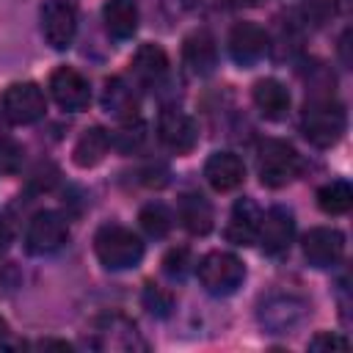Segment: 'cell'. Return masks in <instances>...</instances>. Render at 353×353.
<instances>
[{
  "label": "cell",
  "mask_w": 353,
  "mask_h": 353,
  "mask_svg": "<svg viewBox=\"0 0 353 353\" xmlns=\"http://www.w3.org/2000/svg\"><path fill=\"white\" fill-rule=\"evenodd\" d=\"M251 97H254L256 110H259L265 119H270V121H281V119L290 113V102H292V99H290V91H287V85L279 83L276 77H262V80H256Z\"/></svg>",
  "instance_id": "cell-17"
},
{
  "label": "cell",
  "mask_w": 353,
  "mask_h": 353,
  "mask_svg": "<svg viewBox=\"0 0 353 353\" xmlns=\"http://www.w3.org/2000/svg\"><path fill=\"white\" fill-rule=\"evenodd\" d=\"M204 179L210 182L212 190L229 193V190H234V188L243 185V179H245V165H243V160H240L237 154H232V152H215V154H210L207 163H204Z\"/></svg>",
  "instance_id": "cell-13"
},
{
  "label": "cell",
  "mask_w": 353,
  "mask_h": 353,
  "mask_svg": "<svg viewBox=\"0 0 353 353\" xmlns=\"http://www.w3.org/2000/svg\"><path fill=\"white\" fill-rule=\"evenodd\" d=\"M41 36L52 50H66L77 33V14L69 0H44L39 8Z\"/></svg>",
  "instance_id": "cell-6"
},
{
  "label": "cell",
  "mask_w": 353,
  "mask_h": 353,
  "mask_svg": "<svg viewBox=\"0 0 353 353\" xmlns=\"http://www.w3.org/2000/svg\"><path fill=\"white\" fill-rule=\"evenodd\" d=\"M102 22L113 39H119V41L132 39V33L138 30V3L135 0H108L102 6Z\"/></svg>",
  "instance_id": "cell-20"
},
{
  "label": "cell",
  "mask_w": 353,
  "mask_h": 353,
  "mask_svg": "<svg viewBox=\"0 0 353 353\" xmlns=\"http://www.w3.org/2000/svg\"><path fill=\"white\" fill-rule=\"evenodd\" d=\"M11 240H14V232H11V223L0 215V251H6L8 245H11Z\"/></svg>",
  "instance_id": "cell-29"
},
{
  "label": "cell",
  "mask_w": 353,
  "mask_h": 353,
  "mask_svg": "<svg viewBox=\"0 0 353 353\" xmlns=\"http://www.w3.org/2000/svg\"><path fill=\"white\" fill-rule=\"evenodd\" d=\"M110 143H113V141H110V132H108V130H102V127H88V130L77 138V143H74V149H72L74 165H77V168H94V165H99V163L105 160Z\"/></svg>",
  "instance_id": "cell-21"
},
{
  "label": "cell",
  "mask_w": 353,
  "mask_h": 353,
  "mask_svg": "<svg viewBox=\"0 0 353 353\" xmlns=\"http://www.w3.org/2000/svg\"><path fill=\"white\" fill-rule=\"evenodd\" d=\"M138 221H141V229H143L149 237H165V234L171 232V226H174L171 210H168L165 204H160V201L146 204V207L141 210Z\"/></svg>",
  "instance_id": "cell-24"
},
{
  "label": "cell",
  "mask_w": 353,
  "mask_h": 353,
  "mask_svg": "<svg viewBox=\"0 0 353 353\" xmlns=\"http://www.w3.org/2000/svg\"><path fill=\"white\" fill-rule=\"evenodd\" d=\"M268 52V33L256 22H237L229 33V55L240 66L256 63Z\"/></svg>",
  "instance_id": "cell-12"
},
{
  "label": "cell",
  "mask_w": 353,
  "mask_h": 353,
  "mask_svg": "<svg viewBox=\"0 0 353 353\" xmlns=\"http://www.w3.org/2000/svg\"><path fill=\"white\" fill-rule=\"evenodd\" d=\"M3 116L11 124H33L44 116L47 99L36 83H14L3 91Z\"/></svg>",
  "instance_id": "cell-5"
},
{
  "label": "cell",
  "mask_w": 353,
  "mask_h": 353,
  "mask_svg": "<svg viewBox=\"0 0 353 353\" xmlns=\"http://www.w3.org/2000/svg\"><path fill=\"white\" fill-rule=\"evenodd\" d=\"M102 108L116 119V121H135L138 119V94L124 77H110L102 88Z\"/></svg>",
  "instance_id": "cell-16"
},
{
  "label": "cell",
  "mask_w": 353,
  "mask_h": 353,
  "mask_svg": "<svg viewBox=\"0 0 353 353\" xmlns=\"http://www.w3.org/2000/svg\"><path fill=\"white\" fill-rule=\"evenodd\" d=\"M66 237H69V226L63 215L55 210H41L28 223L25 245L30 254H52L66 243Z\"/></svg>",
  "instance_id": "cell-7"
},
{
  "label": "cell",
  "mask_w": 353,
  "mask_h": 353,
  "mask_svg": "<svg viewBox=\"0 0 353 353\" xmlns=\"http://www.w3.org/2000/svg\"><path fill=\"white\" fill-rule=\"evenodd\" d=\"M19 163H22V149L8 135H3L0 138V171L11 174V171L19 168Z\"/></svg>",
  "instance_id": "cell-27"
},
{
  "label": "cell",
  "mask_w": 353,
  "mask_h": 353,
  "mask_svg": "<svg viewBox=\"0 0 353 353\" xmlns=\"http://www.w3.org/2000/svg\"><path fill=\"white\" fill-rule=\"evenodd\" d=\"M350 342L334 331H320L309 339V350H347Z\"/></svg>",
  "instance_id": "cell-28"
},
{
  "label": "cell",
  "mask_w": 353,
  "mask_h": 353,
  "mask_svg": "<svg viewBox=\"0 0 353 353\" xmlns=\"http://www.w3.org/2000/svg\"><path fill=\"white\" fill-rule=\"evenodd\" d=\"M292 234H295V218L290 210L284 207H270L262 221H259V234H256V243L262 245L265 254H284L292 243Z\"/></svg>",
  "instance_id": "cell-10"
},
{
  "label": "cell",
  "mask_w": 353,
  "mask_h": 353,
  "mask_svg": "<svg viewBox=\"0 0 353 353\" xmlns=\"http://www.w3.org/2000/svg\"><path fill=\"white\" fill-rule=\"evenodd\" d=\"M176 215L182 221V226L190 232V234H210L212 232V223H215V212H212V204L201 196V193H182L179 196V204H176Z\"/></svg>",
  "instance_id": "cell-18"
},
{
  "label": "cell",
  "mask_w": 353,
  "mask_h": 353,
  "mask_svg": "<svg viewBox=\"0 0 353 353\" xmlns=\"http://www.w3.org/2000/svg\"><path fill=\"white\" fill-rule=\"evenodd\" d=\"M188 268H190V251H188V248H174V251H168L165 259H163V270H165L171 279H182V276L188 273Z\"/></svg>",
  "instance_id": "cell-26"
},
{
  "label": "cell",
  "mask_w": 353,
  "mask_h": 353,
  "mask_svg": "<svg viewBox=\"0 0 353 353\" xmlns=\"http://www.w3.org/2000/svg\"><path fill=\"white\" fill-rule=\"evenodd\" d=\"M345 124H347V119H345L342 105H336L331 99H312V102H306L303 116H301L303 138L312 146H320V149L334 146L342 138Z\"/></svg>",
  "instance_id": "cell-2"
},
{
  "label": "cell",
  "mask_w": 353,
  "mask_h": 353,
  "mask_svg": "<svg viewBox=\"0 0 353 353\" xmlns=\"http://www.w3.org/2000/svg\"><path fill=\"white\" fill-rule=\"evenodd\" d=\"M50 94H52V99L63 110H83L91 102L88 80L77 69H69V66H61V69L52 72V77H50Z\"/></svg>",
  "instance_id": "cell-11"
},
{
  "label": "cell",
  "mask_w": 353,
  "mask_h": 353,
  "mask_svg": "<svg viewBox=\"0 0 353 353\" xmlns=\"http://www.w3.org/2000/svg\"><path fill=\"white\" fill-rule=\"evenodd\" d=\"M3 135H6V124L0 121V138H3Z\"/></svg>",
  "instance_id": "cell-33"
},
{
  "label": "cell",
  "mask_w": 353,
  "mask_h": 353,
  "mask_svg": "<svg viewBox=\"0 0 353 353\" xmlns=\"http://www.w3.org/2000/svg\"><path fill=\"white\" fill-rule=\"evenodd\" d=\"M196 273L210 295H232L245 279V265L232 251H210L201 256Z\"/></svg>",
  "instance_id": "cell-4"
},
{
  "label": "cell",
  "mask_w": 353,
  "mask_h": 353,
  "mask_svg": "<svg viewBox=\"0 0 353 353\" xmlns=\"http://www.w3.org/2000/svg\"><path fill=\"white\" fill-rule=\"evenodd\" d=\"M94 251H97V259L108 270H127L143 259L141 237L132 229L119 226V223H105L94 234Z\"/></svg>",
  "instance_id": "cell-1"
},
{
  "label": "cell",
  "mask_w": 353,
  "mask_h": 353,
  "mask_svg": "<svg viewBox=\"0 0 353 353\" xmlns=\"http://www.w3.org/2000/svg\"><path fill=\"white\" fill-rule=\"evenodd\" d=\"M303 312H306L303 301H298L292 295H276V298L262 303L259 320H262V325L270 328V334H287L292 325L301 323Z\"/></svg>",
  "instance_id": "cell-15"
},
{
  "label": "cell",
  "mask_w": 353,
  "mask_h": 353,
  "mask_svg": "<svg viewBox=\"0 0 353 353\" xmlns=\"http://www.w3.org/2000/svg\"><path fill=\"white\" fill-rule=\"evenodd\" d=\"M232 3H234V6H251L254 0H232Z\"/></svg>",
  "instance_id": "cell-32"
},
{
  "label": "cell",
  "mask_w": 353,
  "mask_h": 353,
  "mask_svg": "<svg viewBox=\"0 0 353 353\" xmlns=\"http://www.w3.org/2000/svg\"><path fill=\"white\" fill-rule=\"evenodd\" d=\"M143 306H146L152 314H157V317H168L171 309H174V298H171L168 290H163V287H157V284L149 281V284L143 287Z\"/></svg>",
  "instance_id": "cell-25"
},
{
  "label": "cell",
  "mask_w": 353,
  "mask_h": 353,
  "mask_svg": "<svg viewBox=\"0 0 353 353\" xmlns=\"http://www.w3.org/2000/svg\"><path fill=\"white\" fill-rule=\"evenodd\" d=\"M157 135L163 141L165 149L176 152V154H188L196 141H199V130L193 124V119L176 108H165L157 119Z\"/></svg>",
  "instance_id": "cell-9"
},
{
  "label": "cell",
  "mask_w": 353,
  "mask_h": 353,
  "mask_svg": "<svg viewBox=\"0 0 353 353\" xmlns=\"http://www.w3.org/2000/svg\"><path fill=\"white\" fill-rule=\"evenodd\" d=\"M6 336H8V323L0 317V345H3V339H6Z\"/></svg>",
  "instance_id": "cell-31"
},
{
  "label": "cell",
  "mask_w": 353,
  "mask_h": 353,
  "mask_svg": "<svg viewBox=\"0 0 353 353\" xmlns=\"http://www.w3.org/2000/svg\"><path fill=\"white\" fill-rule=\"evenodd\" d=\"M182 61L199 77L212 74L215 63H218V47H215L212 33L210 30H193L182 44Z\"/></svg>",
  "instance_id": "cell-14"
},
{
  "label": "cell",
  "mask_w": 353,
  "mask_h": 353,
  "mask_svg": "<svg viewBox=\"0 0 353 353\" xmlns=\"http://www.w3.org/2000/svg\"><path fill=\"white\" fill-rule=\"evenodd\" d=\"M132 72L143 83H157L168 72V55L160 44H141L132 55Z\"/></svg>",
  "instance_id": "cell-22"
},
{
  "label": "cell",
  "mask_w": 353,
  "mask_h": 353,
  "mask_svg": "<svg viewBox=\"0 0 353 353\" xmlns=\"http://www.w3.org/2000/svg\"><path fill=\"white\" fill-rule=\"evenodd\" d=\"M259 221H262L259 207H256L251 199H240V201H234V207H232V218H229V226H226V237H229L234 245H251V243H256Z\"/></svg>",
  "instance_id": "cell-19"
},
{
  "label": "cell",
  "mask_w": 353,
  "mask_h": 353,
  "mask_svg": "<svg viewBox=\"0 0 353 353\" xmlns=\"http://www.w3.org/2000/svg\"><path fill=\"white\" fill-rule=\"evenodd\" d=\"M39 347H61V350H72V345H69V342H52V339L39 342Z\"/></svg>",
  "instance_id": "cell-30"
},
{
  "label": "cell",
  "mask_w": 353,
  "mask_h": 353,
  "mask_svg": "<svg viewBox=\"0 0 353 353\" xmlns=\"http://www.w3.org/2000/svg\"><path fill=\"white\" fill-rule=\"evenodd\" d=\"M317 207L325 215H345L353 207V188L345 179H331L317 190Z\"/></svg>",
  "instance_id": "cell-23"
},
{
  "label": "cell",
  "mask_w": 353,
  "mask_h": 353,
  "mask_svg": "<svg viewBox=\"0 0 353 353\" xmlns=\"http://www.w3.org/2000/svg\"><path fill=\"white\" fill-rule=\"evenodd\" d=\"M345 254V234L334 226H314L303 234V256L312 268H334Z\"/></svg>",
  "instance_id": "cell-8"
},
{
  "label": "cell",
  "mask_w": 353,
  "mask_h": 353,
  "mask_svg": "<svg viewBox=\"0 0 353 353\" xmlns=\"http://www.w3.org/2000/svg\"><path fill=\"white\" fill-rule=\"evenodd\" d=\"M256 171L265 188H284L301 171V157L292 143L279 138H265L256 149Z\"/></svg>",
  "instance_id": "cell-3"
}]
</instances>
